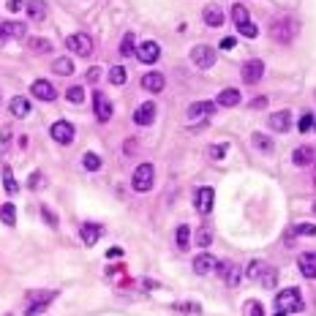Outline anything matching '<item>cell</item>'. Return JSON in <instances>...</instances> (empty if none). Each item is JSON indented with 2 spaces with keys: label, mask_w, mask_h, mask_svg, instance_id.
<instances>
[{
  "label": "cell",
  "mask_w": 316,
  "mask_h": 316,
  "mask_svg": "<svg viewBox=\"0 0 316 316\" xmlns=\"http://www.w3.org/2000/svg\"><path fill=\"white\" fill-rule=\"evenodd\" d=\"M275 308L284 313H302L305 311V300H302L300 289L289 286V289H281L278 294H275Z\"/></svg>",
  "instance_id": "6da1fadb"
},
{
  "label": "cell",
  "mask_w": 316,
  "mask_h": 316,
  "mask_svg": "<svg viewBox=\"0 0 316 316\" xmlns=\"http://www.w3.org/2000/svg\"><path fill=\"white\" fill-rule=\"evenodd\" d=\"M270 36H273L278 44H289L294 36H297V19H292V17L275 19V22L270 25Z\"/></svg>",
  "instance_id": "7a4b0ae2"
},
{
  "label": "cell",
  "mask_w": 316,
  "mask_h": 316,
  "mask_svg": "<svg viewBox=\"0 0 316 316\" xmlns=\"http://www.w3.org/2000/svg\"><path fill=\"white\" fill-rule=\"evenodd\" d=\"M156 183V169H153V164H139L137 169H134V177H131V185L134 191L139 194H147Z\"/></svg>",
  "instance_id": "3957f363"
},
{
  "label": "cell",
  "mask_w": 316,
  "mask_h": 316,
  "mask_svg": "<svg viewBox=\"0 0 316 316\" xmlns=\"http://www.w3.org/2000/svg\"><path fill=\"white\" fill-rule=\"evenodd\" d=\"M191 63L197 66L199 71L213 69V63H216V49H213V46H207V44L194 46V49H191Z\"/></svg>",
  "instance_id": "277c9868"
},
{
  "label": "cell",
  "mask_w": 316,
  "mask_h": 316,
  "mask_svg": "<svg viewBox=\"0 0 316 316\" xmlns=\"http://www.w3.org/2000/svg\"><path fill=\"white\" fill-rule=\"evenodd\" d=\"M66 46H69L74 55L87 57V55L93 52V38L87 36V33H71V36L66 38Z\"/></svg>",
  "instance_id": "5b68a950"
},
{
  "label": "cell",
  "mask_w": 316,
  "mask_h": 316,
  "mask_svg": "<svg viewBox=\"0 0 316 316\" xmlns=\"http://www.w3.org/2000/svg\"><path fill=\"white\" fill-rule=\"evenodd\" d=\"M74 125L69 123V120H57V123H52V129H49V137L55 139L57 145H71L74 142Z\"/></svg>",
  "instance_id": "8992f818"
},
{
  "label": "cell",
  "mask_w": 316,
  "mask_h": 316,
  "mask_svg": "<svg viewBox=\"0 0 316 316\" xmlns=\"http://www.w3.org/2000/svg\"><path fill=\"white\" fill-rule=\"evenodd\" d=\"M93 112H96V120L98 123H109L112 117V101L104 96V93H93Z\"/></svg>",
  "instance_id": "52a82bcc"
},
{
  "label": "cell",
  "mask_w": 316,
  "mask_h": 316,
  "mask_svg": "<svg viewBox=\"0 0 316 316\" xmlns=\"http://www.w3.org/2000/svg\"><path fill=\"white\" fill-rule=\"evenodd\" d=\"M213 112H216V104H210V101H194V104L188 106L185 117H188V123H197V120L210 117Z\"/></svg>",
  "instance_id": "ba28073f"
},
{
  "label": "cell",
  "mask_w": 316,
  "mask_h": 316,
  "mask_svg": "<svg viewBox=\"0 0 316 316\" xmlns=\"http://www.w3.org/2000/svg\"><path fill=\"white\" fill-rule=\"evenodd\" d=\"M262 77H265V63H262L259 57H251L243 66V82L245 85H257Z\"/></svg>",
  "instance_id": "9c48e42d"
},
{
  "label": "cell",
  "mask_w": 316,
  "mask_h": 316,
  "mask_svg": "<svg viewBox=\"0 0 316 316\" xmlns=\"http://www.w3.org/2000/svg\"><path fill=\"white\" fill-rule=\"evenodd\" d=\"M156 104L153 101H145V104H139L137 106V112H134V123L137 125H150L153 120H156Z\"/></svg>",
  "instance_id": "30bf717a"
},
{
  "label": "cell",
  "mask_w": 316,
  "mask_h": 316,
  "mask_svg": "<svg viewBox=\"0 0 316 316\" xmlns=\"http://www.w3.org/2000/svg\"><path fill=\"white\" fill-rule=\"evenodd\" d=\"M213 202H216V191L205 185V188L197 191V202H194V205H197V210L202 213V216H207V213L213 210Z\"/></svg>",
  "instance_id": "8fae6325"
},
{
  "label": "cell",
  "mask_w": 316,
  "mask_h": 316,
  "mask_svg": "<svg viewBox=\"0 0 316 316\" xmlns=\"http://www.w3.org/2000/svg\"><path fill=\"white\" fill-rule=\"evenodd\" d=\"M30 93L41 101H55L57 98V90L52 87V82H46V79H36V82L30 85Z\"/></svg>",
  "instance_id": "7c38bea8"
},
{
  "label": "cell",
  "mask_w": 316,
  "mask_h": 316,
  "mask_svg": "<svg viewBox=\"0 0 316 316\" xmlns=\"http://www.w3.org/2000/svg\"><path fill=\"white\" fill-rule=\"evenodd\" d=\"M137 57L142 60V63L153 66V63H156V60L161 57V46H158L156 41H145V44L137 49Z\"/></svg>",
  "instance_id": "4fadbf2b"
},
{
  "label": "cell",
  "mask_w": 316,
  "mask_h": 316,
  "mask_svg": "<svg viewBox=\"0 0 316 316\" xmlns=\"http://www.w3.org/2000/svg\"><path fill=\"white\" fill-rule=\"evenodd\" d=\"M270 129H273V131L286 134L289 129H292V112H289V109L273 112V115H270Z\"/></svg>",
  "instance_id": "5bb4252c"
},
{
  "label": "cell",
  "mask_w": 316,
  "mask_h": 316,
  "mask_svg": "<svg viewBox=\"0 0 316 316\" xmlns=\"http://www.w3.org/2000/svg\"><path fill=\"white\" fill-rule=\"evenodd\" d=\"M313 161H316V153H313V147H308V145H302L292 153V164L300 166V169L302 166H313Z\"/></svg>",
  "instance_id": "9a60e30c"
},
{
  "label": "cell",
  "mask_w": 316,
  "mask_h": 316,
  "mask_svg": "<svg viewBox=\"0 0 316 316\" xmlns=\"http://www.w3.org/2000/svg\"><path fill=\"white\" fill-rule=\"evenodd\" d=\"M164 85H166V79H164V74H158V71H147L142 77V87L147 93H161Z\"/></svg>",
  "instance_id": "2e32d148"
},
{
  "label": "cell",
  "mask_w": 316,
  "mask_h": 316,
  "mask_svg": "<svg viewBox=\"0 0 316 316\" xmlns=\"http://www.w3.org/2000/svg\"><path fill=\"white\" fill-rule=\"evenodd\" d=\"M216 257H213V254H199L197 259H194V273L197 275H207V273H213L216 270Z\"/></svg>",
  "instance_id": "e0dca14e"
},
{
  "label": "cell",
  "mask_w": 316,
  "mask_h": 316,
  "mask_svg": "<svg viewBox=\"0 0 316 316\" xmlns=\"http://www.w3.org/2000/svg\"><path fill=\"white\" fill-rule=\"evenodd\" d=\"M101 232H104V229H101L98 224H82V226H79V237H82L85 245H96Z\"/></svg>",
  "instance_id": "ac0fdd59"
},
{
  "label": "cell",
  "mask_w": 316,
  "mask_h": 316,
  "mask_svg": "<svg viewBox=\"0 0 316 316\" xmlns=\"http://www.w3.org/2000/svg\"><path fill=\"white\" fill-rule=\"evenodd\" d=\"M202 19H205L210 28H221V25H224V11H221L218 6H205V11H202Z\"/></svg>",
  "instance_id": "d6986e66"
},
{
  "label": "cell",
  "mask_w": 316,
  "mask_h": 316,
  "mask_svg": "<svg viewBox=\"0 0 316 316\" xmlns=\"http://www.w3.org/2000/svg\"><path fill=\"white\" fill-rule=\"evenodd\" d=\"M297 267L305 278H316V254H302L297 259Z\"/></svg>",
  "instance_id": "ffe728a7"
},
{
  "label": "cell",
  "mask_w": 316,
  "mask_h": 316,
  "mask_svg": "<svg viewBox=\"0 0 316 316\" xmlns=\"http://www.w3.org/2000/svg\"><path fill=\"white\" fill-rule=\"evenodd\" d=\"M240 101H243V96H240V90H234V87H226V90L218 93V106H237Z\"/></svg>",
  "instance_id": "44dd1931"
},
{
  "label": "cell",
  "mask_w": 316,
  "mask_h": 316,
  "mask_svg": "<svg viewBox=\"0 0 316 316\" xmlns=\"http://www.w3.org/2000/svg\"><path fill=\"white\" fill-rule=\"evenodd\" d=\"M9 109H11V115H14V117H28L30 115V101L22 98V96H14V98H11V104H9Z\"/></svg>",
  "instance_id": "7402d4cb"
},
{
  "label": "cell",
  "mask_w": 316,
  "mask_h": 316,
  "mask_svg": "<svg viewBox=\"0 0 316 316\" xmlns=\"http://www.w3.org/2000/svg\"><path fill=\"white\" fill-rule=\"evenodd\" d=\"M25 11H28V17L30 19H44L46 17V3L44 0H28V3H25Z\"/></svg>",
  "instance_id": "603a6c76"
},
{
  "label": "cell",
  "mask_w": 316,
  "mask_h": 316,
  "mask_svg": "<svg viewBox=\"0 0 316 316\" xmlns=\"http://www.w3.org/2000/svg\"><path fill=\"white\" fill-rule=\"evenodd\" d=\"M52 71H55L57 77H71V74H74V63H71V57H57L55 63H52Z\"/></svg>",
  "instance_id": "cb8c5ba5"
},
{
  "label": "cell",
  "mask_w": 316,
  "mask_h": 316,
  "mask_svg": "<svg viewBox=\"0 0 316 316\" xmlns=\"http://www.w3.org/2000/svg\"><path fill=\"white\" fill-rule=\"evenodd\" d=\"M259 281H262V286H265V289H275V284H278V270L265 265V270H262Z\"/></svg>",
  "instance_id": "d4e9b609"
},
{
  "label": "cell",
  "mask_w": 316,
  "mask_h": 316,
  "mask_svg": "<svg viewBox=\"0 0 316 316\" xmlns=\"http://www.w3.org/2000/svg\"><path fill=\"white\" fill-rule=\"evenodd\" d=\"M120 55L123 57L137 55V38H134V33H125L123 36V41H120Z\"/></svg>",
  "instance_id": "484cf974"
},
{
  "label": "cell",
  "mask_w": 316,
  "mask_h": 316,
  "mask_svg": "<svg viewBox=\"0 0 316 316\" xmlns=\"http://www.w3.org/2000/svg\"><path fill=\"white\" fill-rule=\"evenodd\" d=\"M3 36H11V38H25V25L22 22H3Z\"/></svg>",
  "instance_id": "4316f807"
},
{
  "label": "cell",
  "mask_w": 316,
  "mask_h": 316,
  "mask_svg": "<svg viewBox=\"0 0 316 316\" xmlns=\"http://www.w3.org/2000/svg\"><path fill=\"white\" fill-rule=\"evenodd\" d=\"M251 145L257 147V150H262V153H273V139L265 137V134H254V137H251Z\"/></svg>",
  "instance_id": "83f0119b"
},
{
  "label": "cell",
  "mask_w": 316,
  "mask_h": 316,
  "mask_svg": "<svg viewBox=\"0 0 316 316\" xmlns=\"http://www.w3.org/2000/svg\"><path fill=\"white\" fill-rule=\"evenodd\" d=\"M0 218H3V224L14 226V224H17V207L11 205V202H6V205L0 207Z\"/></svg>",
  "instance_id": "f1b7e54d"
},
{
  "label": "cell",
  "mask_w": 316,
  "mask_h": 316,
  "mask_svg": "<svg viewBox=\"0 0 316 316\" xmlns=\"http://www.w3.org/2000/svg\"><path fill=\"white\" fill-rule=\"evenodd\" d=\"M3 185L9 194H17L19 191V183L14 180V172H11V166H3Z\"/></svg>",
  "instance_id": "f546056e"
},
{
  "label": "cell",
  "mask_w": 316,
  "mask_h": 316,
  "mask_svg": "<svg viewBox=\"0 0 316 316\" xmlns=\"http://www.w3.org/2000/svg\"><path fill=\"white\" fill-rule=\"evenodd\" d=\"M188 245H191V229H188L185 224H180L177 226V248H180V251H185Z\"/></svg>",
  "instance_id": "4dcf8cb0"
},
{
  "label": "cell",
  "mask_w": 316,
  "mask_h": 316,
  "mask_svg": "<svg viewBox=\"0 0 316 316\" xmlns=\"http://www.w3.org/2000/svg\"><path fill=\"white\" fill-rule=\"evenodd\" d=\"M82 166L87 172H98L101 169V156H96V153H85L82 156Z\"/></svg>",
  "instance_id": "1f68e13d"
},
{
  "label": "cell",
  "mask_w": 316,
  "mask_h": 316,
  "mask_svg": "<svg viewBox=\"0 0 316 316\" xmlns=\"http://www.w3.org/2000/svg\"><path fill=\"white\" fill-rule=\"evenodd\" d=\"M262 270H265V265H262V262H257V259H254V262H248V267H245V278L248 281H259V275H262Z\"/></svg>",
  "instance_id": "d6a6232c"
},
{
  "label": "cell",
  "mask_w": 316,
  "mask_h": 316,
  "mask_svg": "<svg viewBox=\"0 0 316 316\" xmlns=\"http://www.w3.org/2000/svg\"><path fill=\"white\" fill-rule=\"evenodd\" d=\"M125 79H129V74H125L123 66H112L109 69V82L112 85H125Z\"/></svg>",
  "instance_id": "836d02e7"
},
{
  "label": "cell",
  "mask_w": 316,
  "mask_h": 316,
  "mask_svg": "<svg viewBox=\"0 0 316 316\" xmlns=\"http://www.w3.org/2000/svg\"><path fill=\"white\" fill-rule=\"evenodd\" d=\"M232 19H234V25H245L248 22V9L240 3H234L232 6Z\"/></svg>",
  "instance_id": "e575fe53"
},
{
  "label": "cell",
  "mask_w": 316,
  "mask_h": 316,
  "mask_svg": "<svg viewBox=\"0 0 316 316\" xmlns=\"http://www.w3.org/2000/svg\"><path fill=\"white\" fill-rule=\"evenodd\" d=\"M172 311H177V313H199L202 305H199V302H174Z\"/></svg>",
  "instance_id": "d590c367"
},
{
  "label": "cell",
  "mask_w": 316,
  "mask_h": 316,
  "mask_svg": "<svg viewBox=\"0 0 316 316\" xmlns=\"http://www.w3.org/2000/svg\"><path fill=\"white\" fill-rule=\"evenodd\" d=\"M210 243H213V229H210V226H202V229L197 232V245L199 248H207Z\"/></svg>",
  "instance_id": "8d00e7d4"
},
{
  "label": "cell",
  "mask_w": 316,
  "mask_h": 316,
  "mask_svg": "<svg viewBox=\"0 0 316 316\" xmlns=\"http://www.w3.org/2000/svg\"><path fill=\"white\" fill-rule=\"evenodd\" d=\"M66 98H69L71 104H82V101H85V90H82L79 85H74V87L66 90Z\"/></svg>",
  "instance_id": "74e56055"
},
{
  "label": "cell",
  "mask_w": 316,
  "mask_h": 316,
  "mask_svg": "<svg viewBox=\"0 0 316 316\" xmlns=\"http://www.w3.org/2000/svg\"><path fill=\"white\" fill-rule=\"evenodd\" d=\"M30 49H33V52H38V55H41V52L46 55V52L52 49V44L46 41V38H30Z\"/></svg>",
  "instance_id": "f35d334b"
},
{
  "label": "cell",
  "mask_w": 316,
  "mask_h": 316,
  "mask_svg": "<svg viewBox=\"0 0 316 316\" xmlns=\"http://www.w3.org/2000/svg\"><path fill=\"white\" fill-rule=\"evenodd\" d=\"M313 123H316V120H313V115H311V112H302V117H300V123H297L300 134H308V131L313 129Z\"/></svg>",
  "instance_id": "ab89813d"
},
{
  "label": "cell",
  "mask_w": 316,
  "mask_h": 316,
  "mask_svg": "<svg viewBox=\"0 0 316 316\" xmlns=\"http://www.w3.org/2000/svg\"><path fill=\"white\" fill-rule=\"evenodd\" d=\"M245 311H248V316H265V305H262L259 300H248Z\"/></svg>",
  "instance_id": "60d3db41"
},
{
  "label": "cell",
  "mask_w": 316,
  "mask_h": 316,
  "mask_svg": "<svg viewBox=\"0 0 316 316\" xmlns=\"http://www.w3.org/2000/svg\"><path fill=\"white\" fill-rule=\"evenodd\" d=\"M207 156H210L213 161H221L226 156V145H210L207 147Z\"/></svg>",
  "instance_id": "b9f144b4"
},
{
  "label": "cell",
  "mask_w": 316,
  "mask_h": 316,
  "mask_svg": "<svg viewBox=\"0 0 316 316\" xmlns=\"http://www.w3.org/2000/svg\"><path fill=\"white\" fill-rule=\"evenodd\" d=\"M237 30H240V33H243V36H245V38H257V36H259V28H257V25H254V22H245V25H237Z\"/></svg>",
  "instance_id": "7bdbcfd3"
},
{
  "label": "cell",
  "mask_w": 316,
  "mask_h": 316,
  "mask_svg": "<svg viewBox=\"0 0 316 316\" xmlns=\"http://www.w3.org/2000/svg\"><path fill=\"white\" fill-rule=\"evenodd\" d=\"M232 267H234V265H232L229 259H221V262H216V273H218L224 281H226V275H229V270H232Z\"/></svg>",
  "instance_id": "ee69618b"
},
{
  "label": "cell",
  "mask_w": 316,
  "mask_h": 316,
  "mask_svg": "<svg viewBox=\"0 0 316 316\" xmlns=\"http://www.w3.org/2000/svg\"><path fill=\"white\" fill-rule=\"evenodd\" d=\"M289 234H308V237H313V234H316V226H313V224H300V226H294Z\"/></svg>",
  "instance_id": "f6af8a7d"
},
{
  "label": "cell",
  "mask_w": 316,
  "mask_h": 316,
  "mask_svg": "<svg viewBox=\"0 0 316 316\" xmlns=\"http://www.w3.org/2000/svg\"><path fill=\"white\" fill-rule=\"evenodd\" d=\"M240 278H243V273H240V267H237V265H234L232 270H229V275H226V284H229V286H237V284H240Z\"/></svg>",
  "instance_id": "bcb514c9"
},
{
  "label": "cell",
  "mask_w": 316,
  "mask_h": 316,
  "mask_svg": "<svg viewBox=\"0 0 316 316\" xmlns=\"http://www.w3.org/2000/svg\"><path fill=\"white\" fill-rule=\"evenodd\" d=\"M41 218H44L46 224L52 226V229H55V226H57V216H55V213L49 210V207H41Z\"/></svg>",
  "instance_id": "7dc6e473"
},
{
  "label": "cell",
  "mask_w": 316,
  "mask_h": 316,
  "mask_svg": "<svg viewBox=\"0 0 316 316\" xmlns=\"http://www.w3.org/2000/svg\"><path fill=\"white\" fill-rule=\"evenodd\" d=\"M6 9L17 14V11H22V9H25V3H22V0H6Z\"/></svg>",
  "instance_id": "c3c4849f"
},
{
  "label": "cell",
  "mask_w": 316,
  "mask_h": 316,
  "mask_svg": "<svg viewBox=\"0 0 316 316\" xmlns=\"http://www.w3.org/2000/svg\"><path fill=\"white\" fill-rule=\"evenodd\" d=\"M101 71H104V69H98V66L87 69V79H90V82H96V79H101Z\"/></svg>",
  "instance_id": "681fc988"
},
{
  "label": "cell",
  "mask_w": 316,
  "mask_h": 316,
  "mask_svg": "<svg viewBox=\"0 0 316 316\" xmlns=\"http://www.w3.org/2000/svg\"><path fill=\"white\" fill-rule=\"evenodd\" d=\"M251 106H254V109H265V106H267V98H265V96L254 98V101H251Z\"/></svg>",
  "instance_id": "f907efd6"
},
{
  "label": "cell",
  "mask_w": 316,
  "mask_h": 316,
  "mask_svg": "<svg viewBox=\"0 0 316 316\" xmlns=\"http://www.w3.org/2000/svg\"><path fill=\"white\" fill-rule=\"evenodd\" d=\"M9 137H11V129H3V137H0V150H6V145H9Z\"/></svg>",
  "instance_id": "816d5d0a"
},
{
  "label": "cell",
  "mask_w": 316,
  "mask_h": 316,
  "mask_svg": "<svg viewBox=\"0 0 316 316\" xmlns=\"http://www.w3.org/2000/svg\"><path fill=\"white\" fill-rule=\"evenodd\" d=\"M38 180H41V172H33V177H30V188H36V185H38Z\"/></svg>",
  "instance_id": "f5cc1de1"
},
{
  "label": "cell",
  "mask_w": 316,
  "mask_h": 316,
  "mask_svg": "<svg viewBox=\"0 0 316 316\" xmlns=\"http://www.w3.org/2000/svg\"><path fill=\"white\" fill-rule=\"evenodd\" d=\"M221 46H224V49H232V46H234V38H224V41H221Z\"/></svg>",
  "instance_id": "db71d44e"
},
{
  "label": "cell",
  "mask_w": 316,
  "mask_h": 316,
  "mask_svg": "<svg viewBox=\"0 0 316 316\" xmlns=\"http://www.w3.org/2000/svg\"><path fill=\"white\" fill-rule=\"evenodd\" d=\"M313 185H316V161H313Z\"/></svg>",
  "instance_id": "11a10c76"
},
{
  "label": "cell",
  "mask_w": 316,
  "mask_h": 316,
  "mask_svg": "<svg viewBox=\"0 0 316 316\" xmlns=\"http://www.w3.org/2000/svg\"><path fill=\"white\" fill-rule=\"evenodd\" d=\"M3 38H6V36H3V28H0V41H3Z\"/></svg>",
  "instance_id": "9f6ffc18"
},
{
  "label": "cell",
  "mask_w": 316,
  "mask_h": 316,
  "mask_svg": "<svg viewBox=\"0 0 316 316\" xmlns=\"http://www.w3.org/2000/svg\"><path fill=\"white\" fill-rule=\"evenodd\" d=\"M275 316H286V313H284V311H281V313H275Z\"/></svg>",
  "instance_id": "6f0895ef"
},
{
  "label": "cell",
  "mask_w": 316,
  "mask_h": 316,
  "mask_svg": "<svg viewBox=\"0 0 316 316\" xmlns=\"http://www.w3.org/2000/svg\"><path fill=\"white\" fill-rule=\"evenodd\" d=\"M313 216H316V202H313Z\"/></svg>",
  "instance_id": "680465c9"
},
{
  "label": "cell",
  "mask_w": 316,
  "mask_h": 316,
  "mask_svg": "<svg viewBox=\"0 0 316 316\" xmlns=\"http://www.w3.org/2000/svg\"><path fill=\"white\" fill-rule=\"evenodd\" d=\"M313 129H316V123H313Z\"/></svg>",
  "instance_id": "91938a15"
}]
</instances>
